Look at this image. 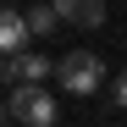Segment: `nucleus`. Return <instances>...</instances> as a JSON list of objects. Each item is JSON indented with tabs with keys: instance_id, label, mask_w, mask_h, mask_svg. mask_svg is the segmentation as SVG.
<instances>
[{
	"instance_id": "obj_2",
	"label": "nucleus",
	"mask_w": 127,
	"mask_h": 127,
	"mask_svg": "<svg viewBox=\"0 0 127 127\" xmlns=\"http://www.w3.org/2000/svg\"><path fill=\"white\" fill-rule=\"evenodd\" d=\"M6 111L22 122V127H55V116H61V105H55V94L39 83V89H11V105Z\"/></svg>"
},
{
	"instance_id": "obj_7",
	"label": "nucleus",
	"mask_w": 127,
	"mask_h": 127,
	"mask_svg": "<svg viewBox=\"0 0 127 127\" xmlns=\"http://www.w3.org/2000/svg\"><path fill=\"white\" fill-rule=\"evenodd\" d=\"M116 105H122V111H127V72L116 77Z\"/></svg>"
},
{
	"instance_id": "obj_4",
	"label": "nucleus",
	"mask_w": 127,
	"mask_h": 127,
	"mask_svg": "<svg viewBox=\"0 0 127 127\" xmlns=\"http://www.w3.org/2000/svg\"><path fill=\"white\" fill-rule=\"evenodd\" d=\"M11 66V89H39L44 77H55V61L50 55H17V61H6Z\"/></svg>"
},
{
	"instance_id": "obj_5",
	"label": "nucleus",
	"mask_w": 127,
	"mask_h": 127,
	"mask_svg": "<svg viewBox=\"0 0 127 127\" xmlns=\"http://www.w3.org/2000/svg\"><path fill=\"white\" fill-rule=\"evenodd\" d=\"M61 22H72V28H99L105 22V0H50Z\"/></svg>"
},
{
	"instance_id": "obj_3",
	"label": "nucleus",
	"mask_w": 127,
	"mask_h": 127,
	"mask_svg": "<svg viewBox=\"0 0 127 127\" xmlns=\"http://www.w3.org/2000/svg\"><path fill=\"white\" fill-rule=\"evenodd\" d=\"M28 17L22 11H0V55L6 61H17V55H28Z\"/></svg>"
},
{
	"instance_id": "obj_1",
	"label": "nucleus",
	"mask_w": 127,
	"mask_h": 127,
	"mask_svg": "<svg viewBox=\"0 0 127 127\" xmlns=\"http://www.w3.org/2000/svg\"><path fill=\"white\" fill-rule=\"evenodd\" d=\"M55 83H61L66 94H99V83H105V61H99L94 50H72V55H61Z\"/></svg>"
},
{
	"instance_id": "obj_6",
	"label": "nucleus",
	"mask_w": 127,
	"mask_h": 127,
	"mask_svg": "<svg viewBox=\"0 0 127 127\" xmlns=\"http://www.w3.org/2000/svg\"><path fill=\"white\" fill-rule=\"evenodd\" d=\"M55 22H61V17H55V6H33V11H28V33H33V39H39V33H50Z\"/></svg>"
}]
</instances>
